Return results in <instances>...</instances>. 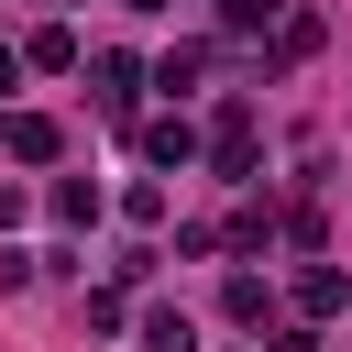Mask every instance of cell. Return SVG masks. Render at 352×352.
<instances>
[{"label":"cell","instance_id":"ba28073f","mask_svg":"<svg viewBox=\"0 0 352 352\" xmlns=\"http://www.w3.org/2000/svg\"><path fill=\"white\" fill-rule=\"evenodd\" d=\"M22 55H33V66H44V77H66V66H77V33H66V22H44V33H33V44H22Z\"/></svg>","mask_w":352,"mask_h":352},{"label":"cell","instance_id":"8fae6325","mask_svg":"<svg viewBox=\"0 0 352 352\" xmlns=\"http://www.w3.org/2000/svg\"><path fill=\"white\" fill-rule=\"evenodd\" d=\"M22 66H33V55H22V44H11V33H0V99H11V88H22Z\"/></svg>","mask_w":352,"mask_h":352},{"label":"cell","instance_id":"9c48e42d","mask_svg":"<svg viewBox=\"0 0 352 352\" xmlns=\"http://www.w3.org/2000/svg\"><path fill=\"white\" fill-rule=\"evenodd\" d=\"M55 220H66V231H88V220H99V187H88V176H66V187H55Z\"/></svg>","mask_w":352,"mask_h":352},{"label":"cell","instance_id":"30bf717a","mask_svg":"<svg viewBox=\"0 0 352 352\" xmlns=\"http://www.w3.org/2000/svg\"><path fill=\"white\" fill-rule=\"evenodd\" d=\"M132 77H143L132 55H99V99H110V110H132Z\"/></svg>","mask_w":352,"mask_h":352},{"label":"cell","instance_id":"3957f363","mask_svg":"<svg viewBox=\"0 0 352 352\" xmlns=\"http://www.w3.org/2000/svg\"><path fill=\"white\" fill-rule=\"evenodd\" d=\"M143 154H154V165H187V154H209V143H198L187 110H165V121H143Z\"/></svg>","mask_w":352,"mask_h":352},{"label":"cell","instance_id":"7a4b0ae2","mask_svg":"<svg viewBox=\"0 0 352 352\" xmlns=\"http://www.w3.org/2000/svg\"><path fill=\"white\" fill-rule=\"evenodd\" d=\"M0 143H11L22 165H55V143H66V132H55L44 110H0Z\"/></svg>","mask_w":352,"mask_h":352},{"label":"cell","instance_id":"6da1fadb","mask_svg":"<svg viewBox=\"0 0 352 352\" xmlns=\"http://www.w3.org/2000/svg\"><path fill=\"white\" fill-rule=\"evenodd\" d=\"M209 176H253V110H242V99H231L220 132H209Z\"/></svg>","mask_w":352,"mask_h":352},{"label":"cell","instance_id":"5b68a950","mask_svg":"<svg viewBox=\"0 0 352 352\" xmlns=\"http://www.w3.org/2000/svg\"><path fill=\"white\" fill-rule=\"evenodd\" d=\"M143 352H198V319L187 308H143Z\"/></svg>","mask_w":352,"mask_h":352},{"label":"cell","instance_id":"7c38bea8","mask_svg":"<svg viewBox=\"0 0 352 352\" xmlns=\"http://www.w3.org/2000/svg\"><path fill=\"white\" fill-rule=\"evenodd\" d=\"M264 11H275V0H231V33H264Z\"/></svg>","mask_w":352,"mask_h":352},{"label":"cell","instance_id":"277c9868","mask_svg":"<svg viewBox=\"0 0 352 352\" xmlns=\"http://www.w3.org/2000/svg\"><path fill=\"white\" fill-rule=\"evenodd\" d=\"M297 308H308V319H341V308H352V275H341V264H308V275H297Z\"/></svg>","mask_w":352,"mask_h":352},{"label":"cell","instance_id":"4fadbf2b","mask_svg":"<svg viewBox=\"0 0 352 352\" xmlns=\"http://www.w3.org/2000/svg\"><path fill=\"white\" fill-rule=\"evenodd\" d=\"M121 11H165V0H121Z\"/></svg>","mask_w":352,"mask_h":352},{"label":"cell","instance_id":"52a82bcc","mask_svg":"<svg viewBox=\"0 0 352 352\" xmlns=\"http://www.w3.org/2000/svg\"><path fill=\"white\" fill-rule=\"evenodd\" d=\"M319 55V11H286V33H275V66H308Z\"/></svg>","mask_w":352,"mask_h":352},{"label":"cell","instance_id":"8992f818","mask_svg":"<svg viewBox=\"0 0 352 352\" xmlns=\"http://www.w3.org/2000/svg\"><path fill=\"white\" fill-rule=\"evenodd\" d=\"M220 319H242V330H264V275H220Z\"/></svg>","mask_w":352,"mask_h":352}]
</instances>
